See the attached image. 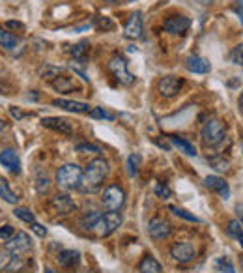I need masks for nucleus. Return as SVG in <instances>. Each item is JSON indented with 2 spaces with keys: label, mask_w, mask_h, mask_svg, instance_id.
<instances>
[{
  "label": "nucleus",
  "mask_w": 243,
  "mask_h": 273,
  "mask_svg": "<svg viewBox=\"0 0 243 273\" xmlns=\"http://www.w3.org/2000/svg\"><path fill=\"white\" fill-rule=\"evenodd\" d=\"M109 176V163L101 157L93 159L88 163L86 170H83V180H81V187L84 191H97L101 187L105 178Z\"/></svg>",
  "instance_id": "nucleus-1"
},
{
  "label": "nucleus",
  "mask_w": 243,
  "mask_h": 273,
  "mask_svg": "<svg viewBox=\"0 0 243 273\" xmlns=\"http://www.w3.org/2000/svg\"><path fill=\"white\" fill-rule=\"evenodd\" d=\"M81 180H83V169L75 163H67L56 170V183L60 189L69 191V189L81 187Z\"/></svg>",
  "instance_id": "nucleus-2"
},
{
  "label": "nucleus",
  "mask_w": 243,
  "mask_h": 273,
  "mask_svg": "<svg viewBox=\"0 0 243 273\" xmlns=\"http://www.w3.org/2000/svg\"><path fill=\"white\" fill-rule=\"evenodd\" d=\"M122 225V215L118 212H109V213H105V215H99V219L95 221V225L92 226L93 234L97 236V238H107V236H111L112 232H116Z\"/></svg>",
  "instance_id": "nucleus-3"
},
{
  "label": "nucleus",
  "mask_w": 243,
  "mask_h": 273,
  "mask_svg": "<svg viewBox=\"0 0 243 273\" xmlns=\"http://www.w3.org/2000/svg\"><path fill=\"white\" fill-rule=\"evenodd\" d=\"M107 67H109V71L114 75V79H116L122 86L135 85V75H131L129 73V69H127V60H125L123 57L114 55V57L109 60Z\"/></svg>",
  "instance_id": "nucleus-4"
},
{
  "label": "nucleus",
  "mask_w": 243,
  "mask_h": 273,
  "mask_svg": "<svg viewBox=\"0 0 243 273\" xmlns=\"http://www.w3.org/2000/svg\"><path fill=\"white\" fill-rule=\"evenodd\" d=\"M200 137H202V142H204L206 146H217V144H221L224 139V127L223 123L219 122V120H208L204 123V127H202V131H200Z\"/></svg>",
  "instance_id": "nucleus-5"
},
{
  "label": "nucleus",
  "mask_w": 243,
  "mask_h": 273,
  "mask_svg": "<svg viewBox=\"0 0 243 273\" xmlns=\"http://www.w3.org/2000/svg\"><path fill=\"white\" fill-rule=\"evenodd\" d=\"M6 251L11 253L13 256H25L27 253L32 251V240H30V236L27 232H17V234H13L9 238L8 242H6Z\"/></svg>",
  "instance_id": "nucleus-6"
},
{
  "label": "nucleus",
  "mask_w": 243,
  "mask_h": 273,
  "mask_svg": "<svg viewBox=\"0 0 243 273\" xmlns=\"http://www.w3.org/2000/svg\"><path fill=\"white\" fill-rule=\"evenodd\" d=\"M103 206L107 208L109 212H118L123 202H125V191L118 185H109V187L103 191Z\"/></svg>",
  "instance_id": "nucleus-7"
},
{
  "label": "nucleus",
  "mask_w": 243,
  "mask_h": 273,
  "mask_svg": "<svg viewBox=\"0 0 243 273\" xmlns=\"http://www.w3.org/2000/svg\"><path fill=\"white\" fill-rule=\"evenodd\" d=\"M49 208H51V212L55 213V215H60V217H65L69 215V213H73L75 210H77V204H75V200L69 195H56V197L51 198V202H49Z\"/></svg>",
  "instance_id": "nucleus-8"
},
{
  "label": "nucleus",
  "mask_w": 243,
  "mask_h": 273,
  "mask_svg": "<svg viewBox=\"0 0 243 273\" xmlns=\"http://www.w3.org/2000/svg\"><path fill=\"white\" fill-rule=\"evenodd\" d=\"M183 88V79L174 75H167L161 77L157 83V92L163 97H174V95L180 94V90Z\"/></svg>",
  "instance_id": "nucleus-9"
},
{
  "label": "nucleus",
  "mask_w": 243,
  "mask_h": 273,
  "mask_svg": "<svg viewBox=\"0 0 243 273\" xmlns=\"http://www.w3.org/2000/svg\"><path fill=\"white\" fill-rule=\"evenodd\" d=\"M170 232H172V225L168 223L167 219L153 217V219L150 221V225H148L150 238H153V240H165V238L170 236Z\"/></svg>",
  "instance_id": "nucleus-10"
},
{
  "label": "nucleus",
  "mask_w": 243,
  "mask_h": 273,
  "mask_svg": "<svg viewBox=\"0 0 243 273\" xmlns=\"http://www.w3.org/2000/svg\"><path fill=\"white\" fill-rule=\"evenodd\" d=\"M142 13L135 11L131 13V17L127 19V23L123 25V36L127 39H139L142 38Z\"/></svg>",
  "instance_id": "nucleus-11"
},
{
  "label": "nucleus",
  "mask_w": 243,
  "mask_h": 273,
  "mask_svg": "<svg viewBox=\"0 0 243 273\" xmlns=\"http://www.w3.org/2000/svg\"><path fill=\"white\" fill-rule=\"evenodd\" d=\"M170 256L180 264H187L195 258V247L191 243H174L170 247Z\"/></svg>",
  "instance_id": "nucleus-12"
},
{
  "label": "nucleus",
  "mask_w": 243,
  "mask_h": 273,
  "mask_svg": "<svg viewBox=\"0 0 243 273\" xmlns=\"http://www.w3.org/2000/svg\"><path fill=\"white\" fill-rule=\"evenodd\" d=\"M163 27H165L168 34H185L189 27H191V21L183 17V15H172V17H168L165 21Z\"/></svg>",
  "instance_id": "nucleus-13"
},
{
  "label": "nucleus",
  "mask_w": 243,
  "mask_h": 273,
  "mask_svg": "<svg viewBox=\"0 0 243 273\" xmlns=\"http://www.w3.org/2000/svg\"><path fill=\"white\" fill-rule=\"evenodd\" d=\"M41 125L47 127V129L62 133V135H71L73 133V123L69 120H65V118H43Z\"/></svg>",
  "instance_id": "nucleus-14"
},
{
  "label": "nucleus",
  "mask_w": 243,
  "mask_h": 273,
  "mask_svg": "<svg viewBox=\"0 0 243 273\" xmlns=\"http://www.w3.org/2000/svg\"><path fill=\"white\" fill-rule=\"evenodd\" d=\"M0 165L6 167L13 174H19V170H21V159H19V155L15 153V150H9V148L0 152Z\"/></svg>",
  "instance_id": "nucleus-15"
},
{
  "label": "nucleus",
  "mask_w": 243,
  "mask_h": 273,
  "mask_svg": "<svg viewBox=\"0 0 243 273\" xmlns=\"http://www.w3.org/2000/svg\"><path fill=\"white\" fill-rule=\"evenodd\" d=\"M204 185L208 189L215 191L219 197H223V198L230 197V187H228V183H226L223 178H219V176H208V178L204 180Z\"/></svg>",
  "instance_id": "nucleus-16"
},
{
  "label": "nucleus",
  "mask_w": 243,
  "mask_h": 273,
  "mask_svg": "<svg viewBox=\"0 0 243 273\" xmlns=\"http://www.w3.org/2000/svg\"><path fill=\"white\" fill-rule=\"evenodd\" d=\"M53 105H55V107H60V109H64V111H67V113H77V114L90 113V105L83 103V101H69V99H53Z\"/></svg>",
  "instance_id": "nucleus-17"
},
{
  "label": "nucleus",
  "mask_w": 243,
  "mask_h": 273,
  "mask_svg": "<svg viewBox=\"0 0 243 273\" xmlns=\"http://www.w3.org/2000/svg\"><path fill=\"white\" fill-rule=\"evenodd\" d=\"M185 67L191 71V73H208L212 66H210V62L202 57H196V55H189L185 58Z\"/></svg>",
  "instance_id": "nucleus-18"
},
{
  "label": "nucleus",
  "mask_w": 243,
  "mask_h": 273,
  "mask_svg": "<svg viewBox=\"0 0 243 273\" xmlns=\"http://www.w3.org/2000/svg\"><path fill=\"white\" fill-rule=\"evenodd\" d=\"M51 85H53V88H55L56 92H62V94L73 92V90L79 88L77 83H75V79H71V77H65V75L56 77L55 81H51Z\"/></svg>",
  "instance_id": "nucleus-19"
},
{
  "label": "nucleus",
  "mask_w": 243,
  "mask_h": 273,
  "mask_svg": "<svg viewBox=\"0 0 243 273\" xmlns=\"http://www.w3.org/2000/svg\"><path fill=\"white\" fill-rule=\"evenodd\" d=\"M168 141L172 146H176L180 152H183L187 155H196V148L195 144H191V142L183 139V137H178V135H168Z\"/></svg>",
  "instance_id": "nucleus-20"
},
{
  "label": "nucleus",
  "mask_w": 243,
  "mask_h": 273,
  "mask_svg": "<svg viewBox=\"0 0 243 273\" xmlns=\"http://www.w3.org/2000/svg\"><path fill=\"white\" fill-rule=\"evenodd\" d=\"M81 262V254L71 249H65L62 253H58V264L64 266V268H75Z\"/></svg>",
  "instance_id": "nucleus-21"
},
{
  "label": "nucleus",
  "mask_w": 243,
  "mask_h": 273,
  "mask_svg": "<svg viewBox=\"0 0 243 273\" xmlns=\"http://www.w3.org/2000/svg\"><path fill=\"white\" fill-rule=\"evenodd\" d=\"M139 273H163V268L152 254H146L139 262Z\"/></svg>",
  "instance_id": "nucleus-22"
},
{
  "label": "nucleus",
  "mask_w": 243,
  "mask_h": 273,
  "mask_svg": "<svg viewBox=\"0 0 243 273\" xmlns=\"http://www.w3.org/2000/svg\"><path fill=\"white\" fill-rule=\"evenodd\" d=\"M19 45V39L17 36L13 34V32H9V30L2 29L0 27V47L8 49V51H13V49Z\"/></svg>",
  "instance_id": "nucleus-23"
},
{
  "label": "nucleus",
  "mask_w": 243,
  "mask_h": 273,
  "mask_svg": "<svg viewBox=\"0 0 243 273\" xmlns=\"http://www.w3.org/2000/svg\"><path fill=\"white\" fill-rule=\"evenodd\" d=\"M0 198H2L4 202H8V204H17L19 202V197L9 189L8 180L6 178H0Z\"/></svg>",
  "instance_id": "nucleus-24"
},
{
  "label": "nucleus",
  "mask_w": 243,
  "mask_h": 273,
  "mask_svg": "<svg viewBox=\"0 0 243 273\" xmlns=\"http://www.w3.org/2000/svg\"><path fill=\"white\" fill-rule=\"evenodd\" d=\"M60 75H62V67L51 66V64H45V66L39 67V77L45 79V81H55L56 77Z\"/></svg>",
  "instance_id": "nucleus-25"
},
{
  "label": "nucleus",
  "mask_w": 243,
  "mask_h": 273,
  "mask_svg": "<svg viewBox=\"0 0 243 273\" xmlns=\"http://www.w3.org/2000/svg\"><path fill=\"white\" fill-rule=\"evenodd\" d=\"M99 212H95V210H92V212H86L83 215V219H81V225H83L84 230H92V226L95 225V221L99 219Z\"/></svg>",
  "instance_id": "nucleus-26"
},
{
  "label": "nucleus",
  "mask_w": 243,
  "mask_h": 273,
  "mask_svg": "<svg viewBox=\"0 0 243 273\" xmlns=\"http://www.w3.org/2000/svg\"><path fill=\"white\" fill-rule=\"evenodd\" d=\"M71 55L75 57V60H86V55H88V43L86 41H81V43H77L71 47Z\"/></svg>",
  "instance_id": "nucleus-27"
},
{
  "label": "nucleus",
  "mask_w": 243,
  "mask_h": 273,
  "mask_svg": "<svg viewBox=\"0 0 243 273\" xmlns=\"http://www.w3.org/2000/svg\"><path fill=\"white\" fill-rule=\"evenodd\" d=\"M226 232H228V236H232V238H240V236L243 234V225L240 219H232L230 223H228V228H226Z\"/></svg>",
  "instance_id": "nucleus-28"
},
{
  "label": "nucleus",
  "mask_w": 243,
  "mask_h": 273,
  "mask_svg": "<svg viewBox=\"0 0 243 273\" xmlns=\"http://www.w3.org/2000/svg\"><path fill=\"white\" fill-rule=\"evenodd\" d=\"M13 213H15V215H17L21 221L28 223V225L36 221V215H34V213H32L28 208H15V210H13Z\"/></svg>",
  "instance_id": "nucleus-29"
},
{
  "label": "nucleus",
  "mask_w": 243,
  "mask_h": 273,
  "mask_svg": "<svg viewBox=\"0 0 243 273\" xmlns=\"http://www.w3.org/2000/svg\"><path fill=\"white\" fill-rule=\"evenodd\" d=\"M170 212H172L174 215L182 217V219H185V221H191V223H200V219H198V217H195L193 213H189V212H187V210H183V208L170 206Z\"/></svg>",
  "instance_id": "nucleus-30"
},
{
  "label": "nucleus",
  "mask_w": 243,
  "mask_h": 273,
  "mask_svg": "<svg viewBox=\"0 0 243 273\" xmlns=\"http://www.w3.org/2000/svg\"><path fill=\"white\" fill-rule=\"evenodd\" d=\"M75 150L81 152V153H101V148L95 144H90V142H79L75 146Z\"/></svg>",
  "instance_id": "nucleus-31"
},
{
  "label": "nucleus",
  "mask_w": 243,
  "mask_h": 273,
  "mask_svg": "<svg viewBox=\"0 0 243 273\" xmlns=\"http://www.w3.org/2000/svg\"><path fill=\"white\" fill-rule=\"evenodd\" d=\"M90 116L92 118H97V120H114V116H112L111 113H107L103 107H93V109H90Z\"/></svg>",
  "instance_id": "nucleus-32"
},
{
  "label": "nucleus",
  "mask_w": 243,
  "mask_h": 273,
  "mask_svg": "<svg viewBox=\"0 0 243 273\" xmlns=\"http://www.w3.org/2000/svg\"><path fill=\"white\" fill-rule=\"evenodd\" d=\"M208 161L213 165V169L221 170V172H226V170L230 169V167H228V161L223 159V157H208Z\"/></svg>",
  "instance_id": "nucleus-33"
},
{
  "label": "nucleus",
  "mask_w": 243,
  "mask_h": 273,
  "mask_svg": "<svg viewBox=\"0 0 243 273\" xmlns=\"http://www.w3.org/2000/svg\"><path fill=\"white\" fill-rule=\"evenodd\" d=\"M36 189H37V193H45L47 189H49V178H47V176H43V174H37Z\"/></svg>",
  "instance_id": "nucleus-34"
},
{
  "label": "nucleus",
  "mask_w": 243,
  "mask_h": 273,
  "mask_svg": "<svg viewBox=\"0 0 243 273\" xmlns=\"http://www.w3.org/2000/svg\"><path fill=\"white\" fill-rule=\"evenodd\" d=\"M95 27H97L99 30H112L114 29L112 21L107 19V17H95Z\"/></svg>",
  "instance_id": "nucleus-35"
},
{
  "label": "nucleus",
  "mask_w": 243,
  "mask_h": 273,
  "mask_svg": "<svg viewBox=\"0 0 243 273\" xmlns=\"http://www.w3.org/2000/svg\"><path fill=\"white\" fill-rule=\"evenodd\" d=\"M13 234H15V230H13V226L11 225L0 226V242H8Z\"/></svg>",
  "instance_id": "nucleus-36"
},
{
  "label": "nucleus",
  "mask_w": 243,
  "mask_h": 273,
  "mask_svg": "<svg viewBox=\"0 0 243 273\" xmlns=\"http://www.w3.org/2000/svg\"><path fill=\"white\" fill-rule=\"evenodd\" d=\"M232 60H234V64H240V66H243V43H240L238 47H234Z\"/></svg>",
  "instance_id": "nucleus-37"
},
{
  "label": "nucleus",
  "mask_w": 243,
  "mask_h": 273,
  "mask_svg": "<svg viewBox=\"0 0 243 273\" xmlns=\"http://www.w3.org/2000/svg\"><path fill=\"white\" fill-rule=\"evenodd\" d=\"M139 163H140L139 155H129V174L131 176H135V174L139 172Z\"/></svg>",
  "instance_id": "nucleus-38"
},
{
  "label": "nucleus",
  "mask_w": 243,
  "mask_h": 273,
  "mask_svg": "<svg viewBox=\"0 0 243 273\" xmlns=\"http://www.w3.org/2000/svg\"><path fill=\"white\" fill-rule=\"evenodd\" d=\"M155 195H157L159 198H168L170 197V189H168L167 185H163V183H157V185H155Z\"/></svg>",
  "instance_id": "nucleus-39"
},
{
  "label": "nucleus",
  "mask_w": 243,
  "mask_h": 273,
  "mask_svg": "<svg viewBox=\"0 0 243 273\" xmlns=\"http://www.w3.org/2000/svg\"><path fill=\"white\" fill-rule=\"evenodd\" d=\"M9 260H11V256H9L6 251H2V249H0V272H6Z\"/></svg>",
  "instance_id": "nucleus-40"
},
{
  "label": "nucleus",
  "mask_w": 243,
  "mask_h": 273,
  "mask_svg": "<svg viewBox=\"0 0 243 273\" xmlns=\"http://www.w3.org/2000/svg\"><path fill=\"white\" fill-rule=\"evenodd\" d=\"M30 228H32V230H34V232H36V234L39 236V238H45V236H47V228H45L43 225H39L37 221H34V223H30Z\"/></svg>",
  "instance_id": "nucleus-41"
},
{
  "label": "nucleus",
  "mask_w": 243,
  "mask_h": 273,
  "mask_svg": "<svg viewBox=\"0 0 243 273\" xmlns=\"http://www.w3.org/2000/svg\"><path fill=\"white\" fill-rule=\"evenodd\" d=\"M221 273H236V270L228 260H221Z\"/></svg>",
  "instance_id": "nucleus-42"
},
{
  "label": "nucleus",
  "mask_w": 243,
  "mask_h": 273,
  "mask_svg": "<svg viewBox=\"0 0 243 273\" xmlns=\"http://www.w3.org/2000/svg\"><path fill=\"white\" fill-rule=\"evenodd\" d=\"M9 114H11V116H13L15 120H23V118L27 116V114L23 113V111H19L17 107H9Z\"/></svg>",
  "instance_id": "nucleus-43"
},
{
  "label": "nucleus",
  "mask_w": 243,
  "mask_h": 273,
  "mask_svg": "<svg viewBox=\"0 0 243 273\" xmlns=\"http://www.w3.org/2000/svg\"><path fill=\"white\" fill-rule=\"evenodd\" d=\"M8 27L9 29H13V30H19V32H25V25L23 23H19V21H8Z\"/></svg>",
  "instance_id": "nucleus-44"
},
{
  "label": "nucleus",
  "mask_w": 243,
  "mask_h": 273,
  "mask_svg": "<svg viewBox=\"0 0 243 273\" xmlns=\"http://www.w3.org/2000/svg\"><path fill=\"white\" fill-rule=\"evenodd\" d=\"M234 10H236V13H243V0H238V2H236Z\"/></svg>",
  "instance_id": "nucleus-45"
},
{
  "label": "nucleus",
  "mask_w": 243,
  "mask_h": 273,
  "mask_svg": "<svg viewBox=\"0 0 243 273\" xmlns=\"http://www.w3.org/2000/svg\"><path fill=\"white\" fill-rule=\"evenodd\" d=\"M240 111L243 113V94L240 95Z\"/></svg>",
  "instance_id": "nucleus-46"
},
{
  "label": "nucleus",
  "mask_w": 243,
  "mask_h": 273,
  "mask_svg": "<svg viewBox=\"0 0 243 273\" xmlns=\"http://www.w3.org/2000/svg\"><path fill=\"white\" fill-rule=\"evenodd\" d=\"M238 240H240V245H242V247H243V234L240 236V238H238Z\"/></svg>",
  "instance_id": "nucleus-47"
},
{
  "label": "nucleus",
  "mask_w": 243,
  "mask_h": 273,
  "mask_svg": "<svg viewBox=\"0 0 243 273\" xmlns=\"http://www.w3.org/2000/svg\"><path fill=\"white\" fill-rule=\"evenodd\" d=\"M2 129H4V122H2V120H0V131H2Z\"/></svg>",
  "instance_id": "nucleus-48"
},
{
  "label": "nucleus",
  "mask_w": 243,
  "mask_h": 273,
  "mask_svg": "<svg viewBox=\"0 0 243 273\" xmlns=\"http://www.w3.org/2000/svg\"><path fill=\"white\" fill-rule=\"evenodd\" d=\"M105 2H109V4H114V2H118V0H105Z\"/></svg>",
  "instance_id": "nucleus-49"
},
{
  "label": "nucleus",
  "mask_w": 243,
  "mask_h": 273,
  "mask_svg": "<svg viewBox=\"0 0 243 273\" xmlns=\"http://www.w3.org/2000/svg\"><path fill=\"white\" fill-rule=\"evenodd\" d=\"M240 15V21H242V25H243V13H238Z\"/></svg>",
  "instance_id": "nucleus-50"
},
{
  "label": "nucleus",
  "mask_w": 243,
  "mask_h": 273,
  "mask_svg": "<svg viewBox=\"0 0 243 273\" xmlns=\"http://www.w3.org/2000/svg\"><path fill=\"white\" fill-rule=\"evenodd\" d=\"M45 273H56V272H53V270H49V268H47V270H45Z\"/></svg>",
  "instance_id": "nucleus-51"
}]
</instances>
